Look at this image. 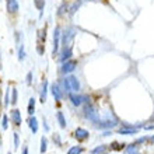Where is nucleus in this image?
I'll return each instance as SVG.
<instances>
[{
    "label": "nucleus",
    "mask_w": 154,
    "mask_h": 154,
    "mask_svg": "<svg viewBox=\"0 0 154 154\" xmlns=\"http://www.w3.org/2000/svg\"><path fill=\"white\" fill-rule=\"evenodd\" d=\"M74 37H76V28L73 27H67V28L62 32V48H67V46H72V42H73Z\"/></svg>",
    "instance_id": "1"
},
{
    "label": "nucleus",
    "mask_w": 154,
    "mask_h": 154,
    "mask_svg": "<svg viewBox=\"0 0 154 154\" xmlns=\"http://www.w3.org/2000/svg\"><path fill=\"white\" fill-rule=\"evenodd\" d=\"M60 39H62V31L60 27L57 25L53 29V49H52V56L56 57L59 55V48H60Z\"/></svg>",
    "instance_id": "2"
},
{
    "label": "nucleus",
    "mask_w": 154,
    "mask_h": 154,
    "mask_svg": "<svg viewBox=\"0 0 154 154\" xmlns=\"http://www.w3.org/2000/svg\"><path fill=\"white\" fill-rule=\"evenodd\" d=\"M77 67V60H74V59H70V60H66L63 62V63H60V67H59V70H60V73L63 74V76H67V74H72L76 70Z\"/></svg>",
    "instance_id": "3"
},
{
    "label": "nucleus",
    "mask_w": 154,
    "mask_h": 154,
    "mask_svg": "<svg viewBox=\"0 0 154 154\" xmlns=\"http://www.w3.org/2000/svg\"><path fill=\"white\" fill-rule=\"evenodd\" d=\"M66 80L69 83V87H70V91H72V93H80L81 83H80V80L77 79V76H74V74H67V76H66Z\"/></svg>",
    "instance_id": "4"
},
{
    "label": "nucleus",
    "mask_w": 154,
    "mask_h": 154,
    "mask_svg": "<svg viewBox=\"0 0 154 154\" xmlns=\"http://www.w3.org/2000/svg\"><path fill=\"white\" fill-rule=\"evenodd\" d=\"M51 94H52V97L55 98V101H57V102H60L63 98H65V95L66 94L63 93V90L60 88V85H59V83H52V85H51Z\"/></svg>",
    "instance_id": "5"
},
{
    "label": "nucleus",
    "mask_w": 154,
    "mask_h": 154,
    "mask_svg": "<svg viewBox=\"0 0 154 154\" xmlns=\"http://www.w3.org/2000/svg\"><path fill=\"white\" fill-rule=\"evenodd\" d=\"M67 97H69L70 104L73 106H76V108L83 105V104H84V100H85V95H83V94H80V93H69Z\"/></svg>",
    "instance_id": "6"
},
{
    "label": "nucleus",
    "mask_w": 154,
    "mask_h": 154,
    "mask_svg": "<svg viewBox=\"0 0 154 154\" xmlns=\"http://www.w3.org/2000/svg\"><path fill=\"white\" fill-rule=\"evenodd\" d=\"M57 57H59V62H60V63H63V62H66V60H70V59L73 57V48H72V46L62 48L60 51H59Z\"/></svg>",
    "instance_id": "7"
},
{
    "label": "nucleus",
    "mask_w": 154,
    "mask_h": 154,
    "mask_svg": "<svg viewBox=\"0 0 154 154\" xmlns=\"http://www.w3.org/2000/svg\"><path fill=\"white\" fill-rule=\"evenodd\" d=\"M116 133L119 134H136L137 133V128L136 125H130V123H122V128L116 130Z\"/></svg>",
    "instance_id": "8"
},
{
    "label": "nucleus",
    "mask_w": 154,
    "mask_h": 154,
    "mask_svg": "<svg viewBox=\"0 0 154 154\" xmlns=\"http://www.w3.org/2000/svg\"><path fill=\"white\" fill-rule=\"evenodd\" d=\"M10 119H11L13 125L17 126V128H20L21 123H23V118H21L20 109H17V108H13V109L10 111Z\"/></svg>",
    "instance_id": "9"
},
{
    "label": "nucleus",
    "mask_w": 154,
    "mask_h": 154,
    "mask_svg": "<svg viewBox=\"0 0 154 154\" xmlns=\"http://www.w3.org/2000/svg\"><path fill=\"white\" fill-rule=\"evenodd\" d=\"M118 119H106V121L98 122L97 125H94L97 129H112L115 126H118Z\"/></svg>",
    "instance_id": "10"
},
{
    "label": "nucleus",
    "mask_w": 154,
    "mask_h": 154,
    "mask_svg": "<svg viewBox=\"0 0 154 154\" xmlns=\"http://www.w3.org/2000/svg\"><path fill=\"white\" fill-rule=\"evenodd\" d=\"M48 87H49L48 80L44 79L42 83H41V88H39V101L42 102V104L46 102V97H48Z\"/></svg>",
    "instance_id": "11"
},
{
    "label": "nucleus",
    "mask_w": 154,
    "mask_h": 154,
    "mask_svg": "<svg viewBox=\"0 0 154 154\" xmlns=\"http://www.w3.org/2000/svg\"><path fill=\"white\" fill-rule=\"evenodd\" d=\"M74 137L77 139V142H85L90 137V133L88 130L84 129V128H77L74 130Z\"/></svg>",
    "instance_id": "12"
},
{
    "label": "nucleus",
    "mask_w": 154,
    "mask_h": 154,
    "mask_svg": "<svg viewBox=\"0 0 154 154\" xmlns=\"http://www.w3.org/2000/svg\"><path fill=\"white\" fill-rule=\"evenodd\" d=\"M27 123H28V128L29 130L32 132V134H35L38 132V129H39V125H38V119L35 116H28V121H27Z\"/></svg>",
    "instance_id": "13"
},
{
    "label": "nucleus",
    "mask_w": 154,
    "mask_h": 154,
    "mask_svg": "<svg viewBox=\"0 0 154 154\" xmlns=\"http://www.w3.org/2000/svg\"><path fill=\"white\" fill-rule=\"evenodd\" d=\"M7 11L11 14L18 11V2L17 0H7Z\"/></svg>",
    "instance_id": "14"
},
{
    "label": "nucleus",
    "mask_w": 154,
    "mask_h": 154,
    "mask_svg": "<svg viewBox=\"0 0 154 154\" xmlns=\"http://www.w3.org/2000/svg\"><path fill=\"white\" fill-rule=\"evenodd\" d=\"M56 119H57V123H59V126H60L62 129H66L67 123H66V118H65V115H63L62 111H57L56 112Z\"/></svg>",
    "instance_id": "15"
},
{
    "label": "nucleus",
    "mask_w": 154,
    "mask_h": 154,
    "mask_svg": "<svg viewBox=\"0 0 154 154\" xmlns=\"http://www.w3.org/2000/svg\"><path fill=\"white\" fill-rule=\"evenodd\" d=\"M35 102H37V100H35L34 97L29 98L28 106H27V112H28V116H32L34 112H35Z\"/></svg>",
    "instance_id": "16"
},
{
    "label": "nucleus",
    "mask_w": 154,
    "mask_h": 154,
    "mask_svg": "<svg viewBox=\"0 0 154 154\" xmlns=\"http://www.w3.org/2000/svg\"><path fill=\"white\" fill-rule=\"evenodd\" d=\"M17 48H18V52H17V55H18V60H20V62H24L25 57H27V53H25L24 45L21 44L20 46H17Z\"/></svg>",
    "instance_id": "17"
},
{
    "label": "nucleus",
    "mask_w": 154,
    "mask_h": 154,
    "mask_svg": "<svg viewBox=\"0 0 154 154\" xmlns=\"http://www.w3.org/2000/svg\"><path fill=\"white\" fill-rule=\"evenodd\" d=\"M34 3H35L38 11H39V16L42 17V14H44V8H45V0H34Z\"/></svg>",
    "instance_id": "18"
},
{
    "label": "nucleus",
    "mask_w": 154,
    "mask_h": 154,
    "mask_svg": "<svg viewBox=\"0 0 154 154\" xmlns=\"http://www.w3.org/2000/svg\"><path fill=\"white\" fill-rule=\"evenodd\" d=\"M83 151H84V147L83 146H73L69 149L67 154H83Z\"/></svg>",
    "instance_id": "19"
},
{
    "label": "nucleus",
    "mask_w": 154,
    "mask_h": 154,
    "mask_svg": "<svg viewBox=\"0 0 154 154\" xmlns=\"http://www.w3.org/2000/svg\"><path fill=\"white\" fill-rule=\"evenodd\" d=\"M17 100H18V91H17L16 87H11V100H10V104H11V105H16Z\"/></svg>",
    "instance_id": "20"
},
{
    "label": "nucleus",
    "mask_w": 154,
    "mask_h": 154,
    "mask_svg": "<svg viewBox=\"0 0 154 154\" xmlns=\"http://www.w3.org/2000/svg\"><path fill=\"white\" fill-rule=\"evenodd\" d=\"M46 150H48V139L45 137V136H42V137H41V149H39V151L44 154V153H46Z\"/></svg>",
    "instance_id": "21"
},
{
    "label": "nucleus",
    "mask_w": 154,
    "mask_h": 154,
    "mask_svg": "<svg viewBox=\"0 0 154 154\" xmlns=\"http://www.w3.org/2000/svg\"><path fill=\"white\" fill-rule=\"evenodd\" d=\"M10 87H8L7 90H6V93H4V98H3V106L4 108H7L8 105H10Z\"/></svg>",
    "instance_id": "22"
},
{
    "label": "nucleus",
    "mask_w": 154,
    "mask_h": 154,
    "mask_svg": "<svg viewBox=\"0 0 154 154\" xmlns=\"http://www.w3.org/2000/svg\"><path fill=\"white\" fill-rule=\"evenodd\" d=\"M109 149L111 150H116V151H121L125 149V143H118V142H114L112 144H109Z\"/></svg>",
    "instance_id": "23"
},
{
    "label": "nucleus",
    "mask_w": 154,
    "mask_h": 154,
    "mask_svg": "<svg viewBox=\"0 0 154 154\" xmlns=\"http://www.w3.org/2000/svg\"><path fill=\"white\" fill-rule=\"evenodd\" d=\"M134 151H137V144H136V143H132V144H129L128 147H125V153L126 154L134 153Z\"/></svg>",
    "instance_id": "24"
},
{
    "label": "nucleus",
    "mask_w": 154,
    "mask_h": 154,
    "mask_svg": "<svg viewBox=\"0 0 154 154\" xmlns=\"http://www.w3.org/2000/svg\"><path fill=\"white\" fill-rule=\"evenodd\" d=\"M69 10V6H67V3L66 2H63V3L60 4V7H59V11H57V16H63L66 11Z\"/></svg>",
    "instance_id": "25"
},
{
    "label": "nucleus",
    "mask_w": 154,
    "mask_h": 154,
    "mask_svg": "<svg viewBox=\"0 0 154 154\" xmlns=\"http://www.w3.org/2000/svg\"><path fill=\"white\" fill-rule=\"evenodd\" d=\"M81 2H83V0H79V2H74V4H73V6H72V7L69 8V10H70V14H74V13H76L77 10H79V7H80Z\"/></svg>",
    "instance_id": "26"
},
{
    "label": "nucleus",
    "mask_w": 154,
    "mask_h": 154,
    "mask_svg": "<svg viewBox=\"0 0 154 154\" xmlns=\"http://www.w3.org/2000/svg\"><path fill=\"white\" fill-rule=\"evenodd\" d=\"M105 150H106V146H105V144H101V146H97V147H95V149H94L91 153H93V154H100V153H104Z\"/></svg>",
    "instance_id": "27"
},
{
    "label": "nucleus",
    "mask_w": 154,
    "mask_h": 154,
    "mask_svg": "<svg viewBox=\"0 0 154 154\" xmlns=\"http://www.w3.org/2000/svg\"><path fill=\"white\" fill-rule=\"evenodd\" d=\"M2 128H3L4 130L8 129V116L7 115H3V118H2Z\"/></svg>",
    "instance_id": "28"
},
{
    "label": "nucleus",
    "mask_w": 154,
    "mask_h": 154,
    "mask_svg": "<svg viewBox=\"0 0 154 154\" xmlns=\"http://www.w3.org/2000/svg\"><path fill=\"white\" fill-rule=\"evenodd\" d=\"M13 137H14V149H18V147H20V137H18V133H17V132H14V133H13Z\"/></svg>",
    "instance_id": "29"
},
{
    "label": "nucleus",
    "mask_w": 154,
    "mask_h": 154,
    "mask_svg": "<svg viewBox=\"0 0 154 154\" xmlns=\"http://www.w3.org/2000/svg\"><path fill=\"white\" fill-rule=\"evenodd\" d=\"M52 140L56 143L57 146H62V140H60V134L59 133H53L52 134Z\"/></svg>",
    "instance_id": "30"
},
{
    "label": "nucleus",
    "mask_w": 154,
    "mask_h": 154,
    "mask_svg": "<svg viewBox=\"0 0 154 154\" xmlns=\"http://www.w3.org/2000/svg\"><path fill=\"white\" fill-rule=\"evenodd\" d=\"M27 85H31L32 84V72H28V73H27Z\"/></svg>",
    "instance_id": "31"
},
{
    "label": "nucleus",
    "mask_w": 154,
    "mask_h": 154,
    "mask_svg": "<svg viewBox=\"0 0 154 154\" xmlns=\"http://www.w3.org/2000/svg\"><path fill=\"white\" fill-rule=\"evenodd\" d=\"M37 51H38V53H39V55H44V52H45L44 44H37Z\"/></svg>",
    "instance_id": "32"
},
{
    "label": "nucleus",
    "mask_w": 154,
    "mask_h": 154,
    "mask_svg": "<svg viewBox=\"0 0 154 154\" xmlns=\"http://www.w3.org/2000/svg\"><path fill=\"white\" fill-rule=\"evenodd\" d=\"M149 139H150V137H149V136H143V137L137 139V140H136V142H134V143H136V144H137V146H139L140 143H144V142H147Z\"/></svg>",
    "instance_id": "33"
},
{
    "label": "nucleus",
    "mask_w": 154,
    "mask_h": 154,
    "mask_svg": "<svg viewBox=\"0 0 154 154\" xmlns=\"http://www.w3.org/2000/svg\"><path fill=\"white\" fill-rule=\"evenodd\" d=\"M42 122H44V128H45V132H49V125H48V123H46V119H45V118H44V121H42Z\"/></svg>",
    "instance_id": "34"
},
{
    "label": "nucleus",
    "mask_w": 154,
    "mask_h": 154,
    "mask_svg": "<svg viewBox=\"0 0 154 154\" xmlns=\"http://www.w3.org/2000/svg\"><path fill=\"white\" fill-rule=\"evenodd\" d=\"M21 154H28V146L23 147V153H21Z\"/></svg>",
    "instance_id": "35"
},
{
    "label": "nucleus",
    "mask_w": 154,
    "mask_h": 154,
    "mask_svg": "<svg viewBox=\"0 0 154 154\" xmlns=\"http://www.w3.org/2000/svg\"><path fill=\"white\" fill-rule=\"evenodd\" d=\"M144 129H147V130H151V129H154V123H153V125H149V126H146V125H144Z\"/></svg>",
    "instance_id": "36"
},
{
    "label": "nucleus",
    "mask_w": 154,
    "mask_h": 154,
    "mask_svg": "<svg viewBox=\"0 0 154 154\" xmlns=\"http://www.w3.org/2000/svg\"><path fill=\"white\" fill-rule=\"evenodd\" d=\"M149 140H150V142H151V143H154V134H153V136H151V137H150V139H149Z\"/></svg>",
    "instance_id": "37"
},
{
    "label": "nucleus",
    "mask_w": 154,
    "mask_h": 154,
    "mask_svg": "<svg viewBox=\"0 0 154 154\" xmlns=\"http://www.w3.org/2000/svg\"><path fill=\"white\" fill-rule=\"evenodd\" d=\"M130 154H140L139 151H134V153H130Z\"/></svg>",
    "instance_id": "38"
},
{
    "label": "nucleus",
    "mask_w": 154,
    "mask_h": 154,
    "mask_svg": "<svg viewBox=\"0 0 154 154\" xmlns=\"http://www.w3.org/2000/svg\"><path fill=\"white\" fill-rule=\"evenodd\" d=\"M100 154H109V153H105V151H104V153H100Z\"/></svg>",
    "instance_id": "39"
},
{
    "label": "nucleus",
    "mask_w": 154,
    "mask_h": 154,
    "mask_svg": "<svg viewBox=\"0 0 154 154\" xmlns=\"http://www.w3.org/2000/svg\"><path fill=\"white\" fill-rule=\"evenodd\" d=\"M7 154H11V153H7Z\"/></svg>",
    "instance_id": "40"
}]
</instances>
